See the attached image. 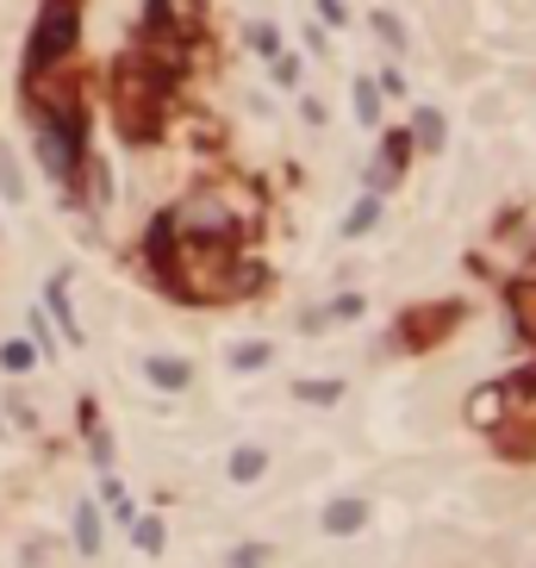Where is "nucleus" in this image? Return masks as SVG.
<instances>
[{"instance_id": "nucleus-13", "label": "nucleus", "mask_w": 536, "mask_h": 568, "mask_svg": "<svg viewBox=\"0 0 536 568\" xmlns=\"http://www.w3.org/2000/svg\"><path fill=\"white\" fill-rule=\"evenodd\" d=\"M76 537H81V549H94V537H100V531H94V512H81V525H76Z\"/></svg>"}, {"instance_id": "nucleus-1", "label": "nucleus", "mask_w": 536, "mask_h": 568, "mask_svg": "<svg viewBox=\"0 0 536 568\" xmlns=\"http://www.w3.org/2000/svg\"><path fill=\"white\" fill-rule=\"evenodd\" d=\"M69 38H76V0H51L38 20V38H32V63H51Z\"/></svg>"}, {"instance_id": "nucleus-8", "label": "nucleus", "mask_w": 536, "mask_h": 568, "mask_svg": "<svg viewBox=\"0 0 536 568\" xmlns=\"http://www.w3.org/2000/svg\"><path fill=\"white\" fill-rule=\"evenodd\" d=\"M418 137H424V151H437V144H443V119L437 113H418Z\"/></svg>"}, {"instance_id": "nucleus-2", "label": "nucleus", "mask_w": 536, "mask_h": 568, "mask_svg": "<svg viewBox=\"0 0 536 568\" xmlns=\"http://www.w3.org/2000/svg\"><path fill=\"white\" fill-rule=\"evenodd\" d=\"M362 519H368V506H362V500H337V506L325 512V531H337V537H349V531L362 525Z\"/></svg>"}, {"instance_id": "nucleus-5", "label": "nucleus", "mask_w": 536, "mask_h": 568, "mask_svg": "<svg viewBox=\"0 0 536 568\" xmlns=\"http://www.w3.org/2000/svg\"><path fill=\"white\" fill-rule=\"evenodd\" d=\"M231 475H237V481H256V475H263V450H237L231 456Z\"/></svg>"}, {"instance_id": "nucleus-10", "label": "nucleus", "mask_w": 536, "mask_h": 568, "mask_svg": "<svg viewBox=\"0 0 536 568\" xmlns=\"http://www.w3.org/2000/svg\"><path fill=\"white\" fill-rule=\"evenodd\" d=\"M0 363H7V369H32V350H25V344H7V350H0Z\"/></svg>"}, {"instance_id": "nucleus-9", "label": "nucleus", "mask_w": 536, "mask_h": 568, "mask_svg": "<svg viewBox=\"0 0 536 568\" xmlns=\"http://www.w3.org/2000/svg\"><path fill=\"white\" fill-rule=\"evenodd\" d=\"M375 32H381L387 44H405V32H400V20H393V13H375Z\"/></svg>"}, {"instance_id": "nucleus-3", "label": "nucleus", "mask_w": 536, "mask_h": 568, "mask_svg": "<svg viewBox=\"0 0 536 568\" xmlns=\"http://www.w3.org/2000/svg\"><path fill=\"white\" fill-rule=\"evenodd\" d=\"M150 381H156V388H188V363H169V356H150Z\"/></svg>"}, {"instance_id": "nucleus-7", "label": "nucleus", "mask_w": 536, "mask_h": 568, "mask_svg": "<svg viewBox=\"0 0 536 568\" xmlns=\"http://www.w3.org/2000/svg\"><path fill=\"white\" fill-rule=\"evenodd\" d=\"M375 219H381V207H375V200H362V207L349 213V237H362L368 225H375Z\"/></svg>"}, {"instance_id": "nucleus-6", "label": "nucleus", "mask_w": 536, "mask_h": 568, "mask_svg": "<svg viewBox=\"0 0 536 568\" xmlns=\"http://www.w3.org/2000/svg\"><path fill=\"white\" fill-rule=\"evenodd\" d=\"M0 194H7V200L25 194V181H20V169H13V157H7V151H0Z\"/></svg>"}, {"instance_id": "nucleus-12", "label": "nucleus", "mask_w": 536, "mask_h": 568, "mask_svg": "<svg viewBox=\"0 0 536 568\" xmlns=\"http://www.w3.org/2000/svg\"><path fill=\"white\" fill-rule=\"evenodd\" d=\"M256 51H268V57L281 51V38H275V25H256Z\"/></svg>"}, {"instance_id": "nucleus-4", "label": "nucleus", "mask_w": 536, "mask_h": 568, "mask_svg": "<svg viewBox=\"0 0 536 568\" xmlns=\"http://www.w3.org/2000/svg\"><path fill=\"white\" fill-rule=\"evenodd\" d=\"M356 113H362V125H375V119H381V94H375L368 81H356Z\"/></svg>"}, {"instance_id": "nucleus-11", "label": "nucleus", "mask_w": 536, "mask_h": 568, "mask_svg": "<svg viewBox=\"0 0 536 568\" xmlns=\"http://www.w3.org/2000/svg\"><path fill=\"white\" fill-rule=\"evenodd\" d=\"M512 307H524V313H531V337H536V288H517Z\"/></svg>"}]
</instances>
